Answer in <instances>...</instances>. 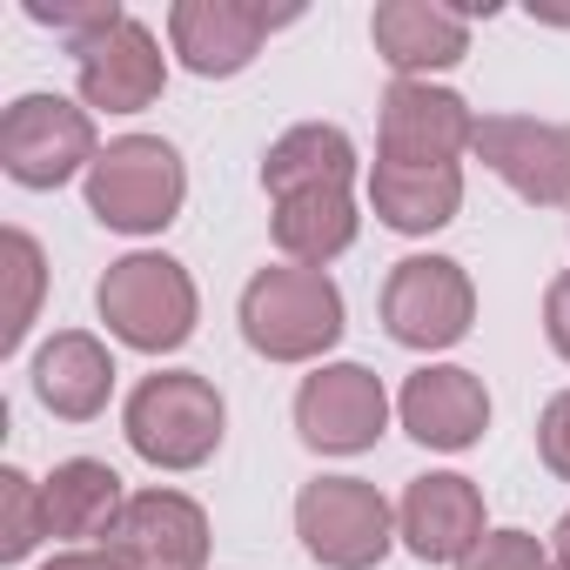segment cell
I'll use <instances>...</instances> for the list:
<instances>
[{
    "instance_id": "83f0119b",
    "label": "cell",
    "mask_w": 570,
    "mask_h": 570,
    "mask_svg": "<svg viewBox=\"0 0 570 570\" xmlns=\"http://www.w3.org/2000/svg\"><path fill=\"white\" fill-rule=\"evenodd\" d=\"M41 570H121V563H115V550H61Z\"/></svg>"
},
{
    "instance_id": "9c48e42d",
    "label": "cell",
    "mask_w": 570,
    "mask_h": 570,
    "mask_svg": "<svg viewBox=\"0 0 570 570\" xmlns=\"http://www.w3.org/2000/svg\"><path fill=\"white\" fill-rule=\"evenodd\" d=\"M289 21H296V8L275 14V8H262V0H175L168 8V48L181 55L188 75L228 81V75H242L262 55V41L275 28H289Z\"/></svg>"
},
{
    "instance_id": "2e32d148",
    "label": "cell",
    "mask_w": 570,
    "mask_h": 570,
    "mask_svg": "<svg viewBox=\"0 0 570 570\" xmlns=\"http://www.w3.org/2000/svg\"><path fill=\"white\" fill-rule=\"evenodd\" d=\"M370 41L396 68V81H430L436 68H456L470 55V14L443 0H383L370 14Z\"/></svg>"
},
{
    "instance_id": "9a60e30c",
    "label": "cell",
    "mask_w": 570,
    "mask_h": 570,
    "mask_svg": "<svg viewBox=\"0 0 570 570\" xmlns=\"http://www.w3.org/2000/svg\"><path fill=\"white\" fill-rule=\"evenodd\" d=\"M396 416H403V430H410L423 450L456 456V450H470V443L490 430V390H483V376H476V370L423 363V370L403 383Z\"/></svg>"
},
{
    "instance_id": "4fadbf2b",
    "label": "cell",
    "mask_w": 570,
    "mask_h": 570,
    "mask_svg": "<svg viewBox=\"0 0 570 570\" xmlns=\"http://www.w3.org/2000/svg\"><path fill=\"white\" fill-rule=\"evenodd\" d=\"M476 141V115L463 95L430 81H390L383 95V161L410 168H456V155Z\"/></svg>"
},
{
    "instance_id": "8992f818",
    "label": "cell",
    "mask_w": 570,
    "mask_h": 570,
    "mask_svg": "<svg viewBox=\"0 0 570 570\" xmlns=\"http://www.w3.org/2000/svg\"><path fill=\"white\" fill-rule=\"evenodd\" d=\"M476 323V289L450 255H403L383 282V330L403 350H456Z\"/></svg>"
},
{
    "instance_id": "277c9868",
    "label": "cell",
    "mask_w": 570,
    "mask_h": 570,
    "mask_svg": "<svg viewBox=\"0 0 570 570\" xmlns=\"http://www.w3.org/2000/svg\"><path fill=\"white\" fill-rule=\"evenodd\" d=\"M95 309L108 323V336H121L128 350L141 356H168L195 336V282L175 255H121L108 262L101 289H95Z\"/></svg>"
},
{
    "instance_id": "30bf717a",
    "label": "cell",
    "mask_w": 570,
    "mask_h": 570,
    "mask_svg": "<svg viewBox=\"0 0 570 570\" xmlns=\"http://www.w3.org/2000/svg\"><path fill=\"white\" fill-rule=\"evenodd\" d=\"M68 55H75L81 108H101V115H141V108H155L161 88H168V55H161V41H155L135 14H121L115 28L75 41Z\"/></svg>"
},
{
    "instance_id": "603a6c76",
    "label": "cell",
    "mask_w": 570,
    "mask_h": 570,
    "mask_svg": "<svg viewBox=\"0 0 570 570\" xmlns=\"http://www.w3.org/2000/svg\"><path fill=\"white\" fill-rule=\"evenodd\" d=\"M41 537H55L48 530V490L28 476V470H0V557L8 563H28L35 550H41Z\"/></svg>"
},
{
    "instance_id": "d4e9b609",
    "label": "cell",
    "mask_w": 570,
    "mask_h": 570,
    "mask_svg": "<svg viewBox=\"0 0 570 570\" xmlns=\"http://www.w3.org/2000/svg\"><path fill=\"white\" fill-rule=\"evenodd\" d=\"M28 21H41V28L68 35V48H75V41L101 35V28H115V21H121V8H115V0H81V8H48V0H28Z\"/></svg>"
},
{
    "instance_id": "4316f807",
    "label": "cell",
    "mask_w": 570,
    "mask_h": 570,
    "mask_svg": "<svg viewBox=\"0 0 570 570\" xmlns=\"http://www.w3.org/2000/svg\"><path fill=\"white\" fill-rule=\"evenodd\" d=\"M543 336H550V350L570 363V268L543 289Z\"/></svg>"
},
{
    "instance_id": "484cf974",
    "label": "cell",
    "mask_w": 570,
    "mask_h": 570,
    "mask_svg": "<svg viewBox=\"0 0 570 570\" xmlns=\"http://www.w3.org/2000/svg\"><path fill=\"white\" fill-rule=\"evenodd\" d=\"M537 456H543L550 476L570 483V390H557L543 403V416H537Z\"/></svg>"
},
{
    "instance_id": "cb8c5ba5",
    "label": "cell",
    "mask_w": 570,
    "mask_h": 570,
    "mask_svg": "<svg viewBox=\"0 0 570 570\" xmlns=\"http://www.w3.org/2000/svg\"><path fill=\"white\" fill-rule=\"evenodd\" d=\"M456 570H557V557H550L530 530H490Z\"/></svg>"
},
{
    "instance_id": "7c38bea8",
    "label": "cell",
    "mask_w": 570,
    "mask_h": 570,
    "mask_svg": "<svg viewBox=\"0 0 570 570\" xmlns=\"http://www.w3.org/2000/svg\"><path fill=\"white\" fill-rule=\"evenodd\" d=\"M121 570H202L208 563V517L181 490H135L108 543Z\"/></svg>"
},
{
    "instance_id": "e0dca14e",
    "label": "cell",
    "mask_w": 570,
    "mask_h": 570,
    "mask_svg": "<svg viewBox=\"0 0 570 570\" xmlns=\"http://www.w3.org/2000/svg\"><path fill=\"white\" fill-rule=\"evenodd\" d=\"M35 396L61 423H95L115 396V356L88 330H61L35 350Z\"/></svg>"
},
{
    "instance_id": "f1b7e54d",
    "label": "cell",
    "mask_w": 570,
    "mask_h": 570,
    "mask_svg": "<svg viewBox=\"0 0 570 570\" xmlns=\"http://www.w3.org/2000/svg\"><path fill=\"white\" fill-rule=\"evenodd\" d=\"M550 557H557V570H570V510H563L557 530H550Z\"/></svg>"
},
{
    "instance_id": "8fae6325",
    "label": "cell",
    "mask_w": 570,
    "mask_h": 570,
    "mask_svg": "<svg viewBox=\"0 0 570 570\" xmlns=\"http://www.w3.org/2000/svg\"><path fill=\"white\" fill-rule=\"evenodd\" d=\"M296 430L323 456H356L390 430V390L363 363H323L296 390Z\"/></svg>"
},
{
    "instance_id": "7a4b0ae2",
    "label": "cell",
    "mask_w": 570,
    "mask_h": 570,
    "mask_svg": "<svg viewBox=\"0 0 570 570\" xmlns=\"http://www.w3.org/2000/svg\"><path fill=\"white\" fill-rule=\"evenodd\" d=\"M222 390L195 370H161V376H141L128 410H121V430H128V450L155 470H202L215 450H222Z\"/></svg>"
},
{
    "instance_id": "ac0fdd59",
    "label": "cell",
    "mask_w": 570,
    "mask_h": 570,
    "mask_svg": "<svg viewBox=\"0 0 570 570\" xmlns=\"http://www.w3.org/2000/svg\"><path fill=\"white\" fill-rule=\"evenodd\" d=\"M370 208L396 235H436L463 208V168H410V161H383L376 155V168H370Z\"/></svg>"
},
{
    "instance_id": "d6986e66",
    "label": "cell",
    "mask_w": 570,
    "mask_h": 570,
    "mask_svg": "<svg viewBox=\"0 0 570 570\" xmlns=\"http://www.w3.org/2000/svg\"><path fill=\"white\" fill-rule=\"evenodd\" d=\"M350 181H356V141L330 121H303L262 155V188L275 202L309 195V188H350Z\"/></svg>"
},
{
    "instance_id": "5b68a950",
    "label": "cell",
    "mask_w": 570,
    "mask_h": 570,
    "mask_svg": "<svg viewBox=\"0 0 570 570\" xmlns=\"http://www.w3.org/2000/svg\"><path fill=\"white\" fill-rule=\"evenodd\" d=\"M296 537L323 570H376L396 543V510L363 476H316L296 497Z\"/></svg>"
},
{
    "instance_id": "ffe728a7",
    "label": "cell",
    "mask_w": 570,
    "mask_h": 570,
    "mask_svg": "<svg viewBox=\"0 0 570 570\" xmlns=\"http://www.w3.org/2000/svg\"><path fill=\"white\" fill-rule=\"evenodd\" d=\"M41 490H48V530H55V537H75V543H88V537L108 543V530H115L121 510H128L121 476H115L108 463H95V456L55 463V476H48Z\"/></svg>"
},
{
    "instance_id": "6da1fadb",
    "label": "cell",
    "mask_w": 570,
    "mask_h": 570,
    "mask_svg": "<svg viewBox=\"0 0 570 570\" xmlns=\"http://www.w3.org/2000/svg\"><path fill=\"white\" fill-rule=\"evenodd\" d=\"M242 343L268 363H316L343 343V289L323 268H262L242 289Z\"/></svg>"
},
{
    "instance_id": "ba28073f",
    "label": "cell",
    "mask_w": 570,
    "mask_h": 570,
    "mask_svg": "<svg viewBox=\"0 0 570 570\" xmlns=\"http://www.w3.org/2000/svg\"><path fill=\"white\" fill-rule=\"evenodd\" d=\"M470 155L530 208H563L570 202V121H537V115H483Z\"/></svg>"
},
{
    "instance_id": "3957f363",
    "label": "cell",
    "mask_w": 570,
    "mask_h": 570,
    "mask_svg": "<svg viewBox=\"0 0 570 570\" xmlns=\"http://www.w3.org/2000/svg\"><path fill=\"white\" fill-rule=\"evenodd\" d=\"M81 181H88L95 222L115 228V235H161L188 202V168H181L175 141H161V135L108 141Z\"/></svg>"
},
{
    "instance_id": "7402d4cb",
    "label": "cell",
    "mask_w": 570,
    "mask_h": 570,
    "mask_svg": "<svg viewBox=\"0 0 570 570\" xmlns=\"http://www.w3.org/2000/svg\"><path fill=\"white\" fill-rule=\"evenodd\" d=\"M0 282H8V303H0V350H21L28 330H35L41 289H48V262H41V242L28 228L0 235Z\"/></svg>"
},
{
    "instance_id": "44dd1931",
    "label": "cell",
    "mask_w": 570,
    "mask_h": 570,
    "mask_svg": "<svg viewBox=\"0 0 570 570\" xmlns=\"http://www.w3.org/2000/svg\"><path fill=\"white\" fill-rule=\"evenodd\" d=\"M356 242V202L350 188H309L275 202V248L296 268H330Z\"/></svg>"
},
{
    "instance_id": "52a82bcc",
    "label": "cell",
    "mask_w": 570,
    "mask_h": 570,
    "mask_svg": "<svg viewBox=\"0 0 570 570\" xmlns=\"http://www.w3.org/2000/svg\"><path fill=\"white\" fill-rule=\"evenodd\" d=\"M95 121L68 95H21L0 115V168L21 188H61L95 168Z\"/></svg>"
},
{
    "instance_id": "5bb4252c",
    "label": "cell",
    "mask_w": 570,
    "mask_h": 570,
    "mask_svg": "<svg viewBox=\"0 0 570 570\" xmlns=\"http://www.w3.org/2000/svg\"><path fill=\"white\" fill-rule=\"evenodd\" d=\"M396 537L423 563H463L490 530H483V490L456 470H430L403 490L396 503Z\"/></svg>"
}]
</instances>
